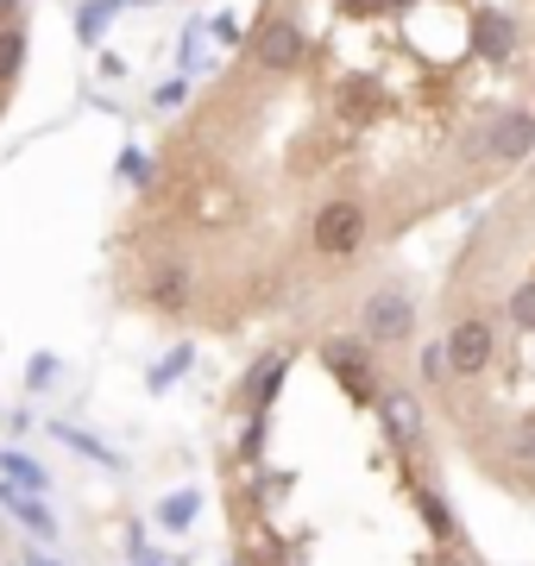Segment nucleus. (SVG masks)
<instances>
[{
  "instance_id": "nucleus-13",
  "label": "nucleus",
  "mask_w": 535,
  "mask_h": 566,
  "mask_svg": "<svg viewBox=\"0 0 535 566\" xmlns=\"http://www.w3.org/2000/svg\"><path fill=\"white\" fill-rule=\"evenodd\" d=\"M196 510H202V491H177V497H165V504H158V523L183 535V528L196 523Z\"/></svg>"
},
{
  "instance_id": "nucleus-6",
  "label": "nucleus",
  "mask_w": 535,
  "mask_h": 566,
  "mask_svg": "<svg viewBox=\"0 0 535 566\" xmlns=\"http://www.w3.org/2000/svg\"><path fill=\"white\" fill-rule=\"evenodd\" d=\"M378 409H385V441H397V447H410V441H422V409H416V397L410 390H385L378 397Z\"/></svg>"
},
{
  "instance_id": "nucleus-4",
  "label": "nucleus",
  "mask_w": 535,
  "mask_h": 566,
  "mask_svg": "<svg viewBox=\"0 0 535 566\" xmlns=\"http://www.w3.org/2000/svg\"><path fill=\"white\" fill-rule=\"evenodd\" d=\"M252 57H259V70L284 76V70H296V63L310 57V39H303V25L296 20H271L265 32L252 39Z\"/></svg>"
},
{
  "instance_id": "nucleus-20",
  "label": "nucleus",
  "mask_w": 535,
  "mask_h": 566,
  "mask_svg": "<svg viewBox=\"0 0 535 566\" xmlns=\"http://www.w3.org/2000/svg\"><path fill=\"white\" fill-rule=\"evenodd\" d=\"M183 95H189V82H183V76H177V82H165V88H158V107H177Z\"/></svg>"
},
{
  "instance_id": "nucleus-17",
  "label": "nucleus",
  "mask_w": 535,
  "mask_h": 566,
  "mask_svg": "<svg viewBox=\"0 0 535 566\" xmlns=\"http://www.w3.org/2000/svg\"><path fill=\"white\" fill-rule=\"evenodd\" d=\"M120 177L126 182H151V158H145V151H120Z\"/></svg>"
},
{
  "instance_id": "nucleus-8",
  "label": "nucleus",
  "mask_w": 535,
  "mask_h": 566,
  "mask_svg": "<svg viewBox=\"0 0 535 566\" xmlns=\"http://www.w3.org/2000/svg\"><path fill=\"white\" fill-rule=\"evenodd\" d=\"M0 504L13 510V516H20V523L32 528V535H39V542H51V535H57V523H51V510L39 504V491L25 497V485H13V479H7V485H0Z\"/></svg>"
},
{
  "instance_id": "nucleus-3",
  "label": "nucleus",
  "mask_w": 535,
  "mask_h": 566,
  "mask_svg": "<svg viewBox=\"0 0 535 566\" xmlns=\"http://www.w3.org/2000/svg\"><path fill=\"white\" fill-rule=\"evenodd\" d=\"M497 359V334L492 322H479V315H466V322L448 327V371L466 385V378H485Z\"/></svg>"
},
{
  "instance_id": "nucleus-12",
  "label": "nucleus",
  "mask_w": 535,
  "mask_h": 566,
  "mask_svg": "<svg viewBox=\"0 0 535 566\" xmlns=\"http://www.w3.org/2000/svg\"><path fill=\"white\" fill-rule=\"evenodd\" d=\"M189 365H196V346H170V353H165V359H158V365H151V390H170V385H177V378H183V371H189Z\"/></svg>"
},
{
  "instance_id": "nucleus-2",
  "label": "nucleus",
  "mask_w": 535,
  "mask_h": 566,
  "mask_svg": "<svg viewBox=\"0 0 535 566\" xmlns=\"http://www.w3.org/2000/svg\"><path fill=\"white\" fill-rule=\"evenodd\" d=\"M410 327H416L410 290H371L366 303H359V334H366L371 346H397V340H410Z\"/></svg>"
},
{
  "instance_id": "nucleus-9",
  "label": "nucleus",
  "mask_w": 535,
  "mask_h": 566,
  "mask_svg": "<svg viewBox=\"0 0 535 566\" xmlns=\"http://www.w3.org/2000/svg\"><path fill=\"white\" fill-rule=\"evenodd\" d=\"M151 303L158 308H189V271L183 264H165V271L151 277Z\"/></svg>"
},
{
  "instance_id": "nucleus-18",
  "label": "nucleus",
  "mask_w": 535,
  "mask_h": 566,
  "mask_svg": "<svg viewBox=\"0 0 535 566\" xmlns=\"http://www.w3.org/2000/svg\"><path fill=\"white\" fill-rule=\"evenodd\" d=\"M25 378H32V390H39V385H51V378H57V359H51V353H39V359H32V371H25Z\"/></svg>"
},
{
  "instance_id": "nucleus-21",
  "label": "nucleus",
  "mask_w": 535,
  "mask_h": 566,
  "mask_svg": "<svg viewBox=\"0 0 535 566\" xmlns=\"http://www.w3.org/2000/svg\"><path fill=\"white\" fill-rule=\"evenodd\" d=\"M13 13H20V0H0V25L13 20Z\"/></svg>"
},
{
  "instance_id": "nucleus-16",
  "label": "nucleus",
  "mask_w": 535,
  "mask_h": 566,
  "mask_svg": "<svg viewBox=\"0 0 535 566\" xmlns=\"http://www.w3.org/2000/svg\"><path fill=\"white\" fill-rule=\"evenodd\" d=\"M20 57H25V32L20 25H0V82L20 70Z\"/></svg>"
},
{
  "instance_id": "nucleus-19",
  "label": "nucleus",
  "mask_w": 535,
  "mask_h": 566,
  "mask_svg": "<svg viewBox=\"0 0 535 566\" xmlns=\"http://www.w3.org/2000/svg\"><path fill=\"white\" fill-rule=\"evenodd\" d=\"M214 39H221V44H240L246 32H240V20H233V13H221V20H214Z\"/></svg>"
},
{
  "instance_id": "nucleus-14",
  "label": "nucleus",
  "mask_w": 535,
  "mask_h": 566,
  "mask_svg": "<svg viewBox=\"0 0 535 566\" xmlns=\"http://www.w3.org/2000/svg\"><path fill=\"white\" fill-rule=\"evenodd\" d=\"M504 315H511L516 334H535V283H516L511 296H504Z\"/></svg>"
},
{
  "instance_id": "nucleus-11",
  "label": "nucleus",
  "mask_w": 535,
  "mask_h": 566,
  "mask_svg": "<svg viewBox=\"0 0 535 566\" xmlns=\"http://www.w3.org/2000/svg\"><path fill=\"white\" fill-rule=\"evenodd\" d=\"M120 7H133V0H88L83 13H76V32H83V44H95L107 32V20L120 13Z\"/></svg>"
},
{
  "instance_id": "nucleus-15",
  "label": "nucleus",
  "mask_w": 535,
  "mask_h": 566,
  "mask_svg": "<svg viewBox=\"0 0 535 566\" xmlns=\"http://www.w3.org/2000/svg\"><path fill=\"white\" fill-rule=\"evenodd\" d=\"M57 441L76 447V453H88V460H102V465H120V453H114V447H102L95 434H83V428H70V422H57Z\"/></svg>"
},
{
  "instance_id": "nucleus-5",
  "label": "nucleus",
  "mask_w": 535,
  "mask_h": 566,
  "mask_svg": "<svg viewBox=\"0 0 535 566\" xmlns=\"http://www.w3.org/2000/svg\"><path fill=\"white\" fill-rule=\"evenodd\" d=\"M485 139H492V158H497V164L523 158V151L535 145V114H504V120L485 126Z\"/></svg>"
},
{
  "instance_id": "nucleus-22",
  "label": "nucleus",
  "mask_w": 535,
  "mask_h": 566,
  "mask_svg": "<svg viewBox=\"0 0 535 566\" xmlns=\"http://www.w3.org/2000/svg\"><path fill=\"white\" fill-rule=\"evenodd\" d=\"M25 566H51V560H44V554H25Z\"/></svg>"
},
{
  "instance_id": "nucleus-1",
  "label": "nucleus",
  "mask_w": 535,
  "mask_h": 566,
  "mask_svg": "<svg viewBox=\"0 0 535 566\" xmlns=\"http://www.w3.org/2000/svg\"><path fill=\"white\" fill-rule=\"evenodd\" d=\"M310 240H315L322 259H347V252H359V240H366V202H353V196L322 202V208H315Z\"/></svg>"
},
{
  "instance_id": "nucleus-7",
  "label": "nucleus",
  "mask_w": 535,
  "mask_h": 566,
  "mask_svg": "<svg viewBox=\"0 0 535 566\" xmlns=\"http://www.w3.org/2000/svg\"><path fill=\"white\" fill-rule=\"evenodd\" d=\"M284 378H290V353H265V359L252 365V378H246V403L271 409L277 403V390H284Z\"/></svg>"
},
{
  "instance_id": "nucleus-10",
  "label": "nucleus",
  "mask_w": 535,
  "mask_h": 566,
  "mask_svg": "<svg viewBox=\"0 0 535 566\" xmlns=\"http://www.w3.org/2000/svg\"><path fill=\"white\" fill-rule=\"evenodd\" d=\"M0 472H7L13 485H25V491H44V485H51V479H44V465L32 460V453H20V447H7V453H0Z\"/></svg>"
}]
</instances>
